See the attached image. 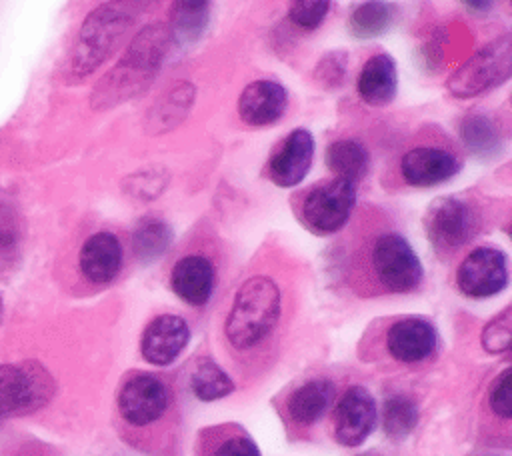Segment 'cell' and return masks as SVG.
Here are the masks:
<instances>
[{
  "mask_svg": "<svg viewBox=\"0 0 512 456\" xmlns=\"http://www.w3.org/2000/svg\"><path fill=\"white\" fill-rule=\"evenodd\" d=\"M510 340H512V316H510V308H504L496 318H492L484 332H482V344L488 352L498 354L510 348Z\"/></svg>",
  "mask_w": 512,
  "mask_h": 456,
  "instance_id": "obj_29",
  "label": "cell"
},
{
  "mask_svg": "<svg viewBox=\"0 0 512 456\" xmlns=\"http://www.w3.org/2000/svg\"><path fill=\"white\" fill-rule=\"evenodd\" d=\"M360 456H376V454H360Z\"/></svg>",
  "mask_w": 512,
  "mask_h": 456,
  "instance_id": "obj_35",
  "label": "cell"
},
{
  "mask_svg": "<svg viewBox=\"0 0 512 456\" xmlns=\"http://www.w3.org/2000/svg\"><path fill=\"white\" fill-rule=\"evenodd\" d=\"M328 10H330V2H326V0L292 2L288 8V18L298 28L314 30L324 22Z\"/></svg>",
  "mask_w": 512,
  "mask_h": 456,
  "instance_id": "obj_30",
  "label": "cell"
},
{
  "mask_svg": "<svg viewBox=\"0 0 512 456\" xmlns=\"http://www.w3.org/2000/svg\"><path fill=\"white\" fill-rule=\"evenodd\" d=\"M346 72V54L344 52H330L326 56L320 58L318 66H316V78L318 82H322L324 86H338L342 76Z\"/></svg>",
  "mask_w": 512,
  "mask_h": 456,
  "instance_id": "obj_32",
  "label": "cell"
},
{
  "mask_svg": "<svg viewBox=\"0 0 512 456\" xmlns=\"http://www.w3.org/2000/svg\"><path fill=\"white\" fill-rule=\"evenodd\" d=\"M460 136L464 144L478 156H492L500 150V132L494 120L484 114H470L460 124Z\"/></svg>",
  "mask_w": 512,
  "mask_h": 456,
  "instance_id": "obj_26",
  "label": "cell"
},
{
  "mask_svg": "<svg viewBox=\"0 0 512 456\" xmlns=\"http://www.w3.org/2000/svg\"><path fill=\"white\" fill-rule=\"evenodd\" d=\"M54 392V376L40 362H0V422L44 408Z\"/></svg>",
  "mask_w": 512,
  "mask_h": 456,
  "instance_id": "obj_4",
  "label": "cell"
},
{
  "mask_svg": "<svg viewBox=\"0 0 512 456\" xmlns=\"http://www.w3.org/2000/svg\"><path fill=\"white\" fill-rule=\"evenodd\" d=\"M170 42L172 36L164 24L156 22L142 28L118 64L100 80L94 90V102L98 106H114L140 94L162 66Z\"/></svg>",
  "mask_w": 512,
  "mask_h": 456,
  "instance_id": "obj_1",
  "label": "cell"
},
{
  "mask_svg": "<svg viewBox=\"0 0 512 456\" xmlns=\"http://www.w3.org/2000/svg\"><path fill=\"white\" fill-rule=\"evenodd\" d=\"M358 96L370 106H386L396 96L398 74L390 54L378 52L370 56L358 74Z\"/></svg>",
  "mask_w": 512,
  "mask_h": 456,
  "instance_id": "obj_19",
  "label": "cell"
},
{
  "mask_svg": "<svg viewBox=\"0 0 512 456\" xmlns=\"http://www.w3.org/2000/svg\"><path fill=\"white\" fill-rule=\"evenodd\" d=\"M392 14V6L386 2H362L352 10L348 28L356 38H374L390 26Z\"/></svg>",
  "mask_w": 512,
  "mask_h": 456,
  "instance_id": "obj_28",
  "label": "cell"
},
{
  "mask_svg": "<svg viewBox=\"0 0 512 456\" xmlns=\"http://www.w3.org/2000/svg\"><path fill=\"white\" fill-rule=\"evenodd\" d=\"M172 242V228L160 218H142L132 234V250L138 260H158Z\"/></svg>",
  "mask_w": 512,
  "mask_h": 456,
  "instance_id": "obj_22",
  "label": "cell"
},
{
  "mask_svg": "<svg viewBox=\"0 0 512 456\" xmlns=\"http://www.w3.org/2000/svg\"><path fill=\"white\" fill-rule=\"evenodd\" d=\"M2 312H4V310H2V298H0V320H2Z\"/></svg>",
  "mask_w": 512,
  "mask_h": 456,
  "instance_id": "obj_34",
  "label": "cell"
},
{
  "mask_svg": "<svg viewBox=\"0 0 512 456\" xmlns=\"http://www.w3.org/2000/svg\"><path fill=\"white\" fill-rule=\"evenodd\" d=\"M512 70V36L502 34L472 54L448 78L446 88L456 98H472L510 78Z\"/></svg>",
  "mask_w": 512,
  "mask_h": 456,
  "instance_id": "obj_5",
  "label": "cell"
},
{
  "mask_svg": "<svg viewBox=\"0 0 512 456\" xmlns=\"http://www.w3.org/2000/svg\"><path fill=\"white\" fill-rule=\"evenodd\" d=\"M168 408V390L152 374L130 376L118 392V412L132 426H148L162 418Z\"/></svg>",
  "mask_w": 512,
  "mask_h": 456,
  "instance_id": "obj_10",
  "label": "cell"
},
{
  "mask_svg": "<svg viewBox=\"0 0 512 456\" xmlns=\"http://www.w3.org/2000/svg\"><path fill=\"white\" fill-rule=\"evenodd\" d=\"M356 204L354 184L330 178L314 184L300 202V222L316 236L336 234Z\"/></svg>",
  "mask_w": 512,
  "mask_h": 456,
  "instance_id": "obj_7",
  "label": "cell"
},
{
  "mask_svg": "<svg viewBox=\"0 0 512 456\" xmlns=\"http://www.w3.org/2000/svg\"><path fill=\"white\" fill-rule=\"evenodd\" d=\"M386 346L398 362H420L434 352L436 330L424 318H402L390 326Z\"/></svg>",
  "mask_w": 512,
  "mask_h": 456,
  "instance_id": "obj_18",
  "label": "cell"
},
{
  "mask_svg": "<svg viewBox=\"0 0 512 456\" xmlns=\"http://www.w3.org/2000/svg\"><path fill=\"white\" fill-rule=\"evenodd\" d=\"M280 288L264 274L248 278L234 296L226 318V338L238 350L258 346L280 318Z\"/></svg>",
  "mask_w": 512,
  "mask_h": 456,
  "instance_id": "obj_2",
  "label": "cell"
},
{
  "mask_svg": "<svg viewBox=\"0 0 512 456\" xmlns=\"http://www.w3.org/2000/svg\"><path fill=\"white\" fill-rule=\"evenodd\" d=\"M370 156L366 146L354 138H340L326 148V166L334 178L356 184L368 172Z\"/></svg>",
  "mask_w": 512,
  "mask_h": 456,
  "instance_id": "obj_21",
  "label": "cell"
},
{
  "mask_svg": "<svg viewBox=\"0 0 512 456\" xmlns=\"http://www.w3.org/2000/svg\"><path fill=\"white\" fill-rule=\"evenodd\" d=\"M212 456H260V450L252 438L244 434H232L214 448Z\"/></svg>",
  "mask_w": 512,
  "mask_h": 456,
  "instance_id": "obj_33",
  "label": "cell"
},
{
  "mask_svg": "<svg viewBox=\"0 0 512 456\" xmlns=\"http://www.w3.org/2000/svg\"><path fill=\"white\" fill-rule=\"evenodd\" d=\"M460 168L458 158L436 146H418L400 160V172L410 186H434L452 178Z\"/></svg>",
  "mask_w": 512,
  "mask_h": 456,
  "instance_id": "obj_14",
  "label": "cell"
},
{
  "mask_svg": "<svg viewBox=\"0 0 512 456\" xmlns=\"http://www.w3.org/2000/svg\"><path fill=\"white\" fill-rule=\"evenodd\" d=\"M424 230L438 250L450 252L474 238L478 218L472 206L464 200L456 196H440L424 214Z\"/></svg>",
  "mask_w": 512,
  "mask_h": 456,
  "instance_id": "obj_8",
  "label": "cell"
},
{
  "mask_svg": "<svg viewBox=\"0 0 512 456\" xmlns=\"http://www.w3.org/2000/svg\"><path fill=\"white\" fill-rule=\"evenodd\" d=\"M132 24V14L120 4H102L80 26L70 54V72L78 78L94 72L120 44Z\"/></svg>",
  "mask_w": 512,
  "mask_h": 456,
  "instance_id": "obj_3",
  "label": "cell"
},
{
  "mask_svg": "<svg viewBox=\"0 0 512 456\" xmlns=\"http://www.w3.org/2000/svg\"><path fill=\"white\" fill-rule=\"evenodd\" d=\"M314 138L310 130H292L268 160V178L280 188H292L304 180L312 166Z\"/></svg>",
  "mask_w": 512,
  "mask_h": 456,
  "instance_id": "obj_12",
  "label": "cell"
},
{
  "mask_svg": "<svg viewBox=\"0 0 512 456\" xmlns=\"http://www.w3.org/2000/svg\"><path fill=\"white\" fill-rule=\"evenodd\" d=\"M488 402L490 408L504 420H508L512 416V396H510V368L502 370L496 380L490 386V394H488Z\"/></svg>",
  "mask_w": 512,
  "mask_h": 456,
  "instance_id": "obj_31",
  "label": "cell"
},
{
  "mask_svg": "<svg viewBox=\"0 0 512 456\" xmlns=\"http://www.w3.org/2000/svg\"><path fill=\"white\" fill-rule=\"evenodd\" d=\"M508 264L498 248L480 246L472 250L456 270L458 290L468 298H488L506 288Z\"/></svg>",
  "mask_w": 512,
  "mask_h": 456,
  "instance_id": "obj_9",
  "label": "cell"
},
{
  "mask_svg": "<svg viewBox=\"0 0 512 456\" xmlns=\"http://www.w3.org/2000/svg\"><path fill=\"white\" fill-rule=\"evenodd\" d=\"M12 196L0 188V270L14 266L20 252L22 222Z\"/></svg>",
  "mask_w": 512,
  "mask_h": 456,
  "instance_id": "obj_23",
  "label": "cell"
},
{
  "mask_svg": "<svg viewBox=\"0 0 512 456\" xmlns=\"http://www.w3.org/2000/svg\"><path fill=\"white\" fill-rule=\"evenodd\" d=\"M370 268L386 292H412L422 282V264L400 232H382L370 248Z\"/></svg>",
  "mask_w": 512,
  "mask_h": 456,
  "instance_id": "obj_6",
  "label": "cell"
},
{
  "mask_svg": "<svg viewBox=\"0 0 512 456\" xmlns=\"http://www.w3.org/2000/svg\"><path fill=\"white\" fill-rule=\"evenodd\" d=\"M376 424V402L362 386L348 388L334 410V438L342 446L362 444Z\"/></svg>",
  "mask_w": 512,
  "mask_h": 456,
  "instance_id": "obj_11",
  "label": "cell"
},
{
  "mask_svg": "<svg viewBox=\"0 0 512 456\" xmlns=\"http://www.w3.org/2000/svg\"><path fill=\"white\" fill-rule=\"evenodd\" d=\"M190 388L196 398L212 402L228 396L234 390V382L216 362H212L210 358H200L192 368Z\"/></svg>",
  "mask_w": 512,
  "mask_h": 456,
  "instance_id": "obj_24",
  "label": "cell"
},
{
  "mask_svg": "<svg viewBox=\"0 0 512 456\" xmlns=\"http://www.w3.org/2000/svg\"><path fill=\"white\" fill-rule=\"evenodd\" d=\"M188 338L190 330L182 316L160 314L144 328L140 352L150 364L166 366L184 350Z\"/></svg>",
  "mask_w": 512,
  "mask_h": 456,
  "instance_id": "obj_13",
  "label": "cell"
},
{
  "mask_svg": "<svg viewBox=\"0 0 512 456\" xmlns=\"http://www.w3.org/2000/svg\"><path fill=\"white\" fill-rule=\"evenodd\" d=\"M210 6L206 2H176L172 6L170 36L178 42H194L206 28Z\"/></svg>",
  "mask_w": 512,
  "mask_h": 456,
  "instance_id": "obj_25",
  "label": "cell"
},
{
  "mask_svg": "<svg viewBox=\"0 0 512 456\" xmlns=\"http://www.w3.org/2000/svg\"><path fill=\"white\" fill-rule=\"evenodd\" d=\"M288 106V92L276 80H254L238 98V114L248 126L276 122Z\"/></svg>",
  "mask_w": 512,
  "mask_h": 456,
  "instance_id": "obj_17",
  "label": "cell"
},
{
  "mask_svg": "<svg viewBox=\"0 0 512 456\" xmlns=\"http://www.w3.org/2000/svg\"><path fill=\"white\" fill-rule=\"evenodd\" d=\"M82 276L92 284L112 282L122 268V244L112 232H96L88 236L78 254Z\"/></svg>",
  "mask_w": 512,
  "mask_h": 456,
  "instance_id": "obj_15",
  "label": "cell"
},
{
  "mask_svg": "<svg viewBox=\"0 0 512 456\" xmlns=\"http://www.w3.org/2000/svg\"><path fill=\"white\" fill-rule=\"evenodd\" d=\"M334 386L326 378H314L298 386L288 398V414L296 424L310 426L314 424L330 404Z\"/></svg>",
  "mask_w": 512,
  "mask_h": 456,
  "instance_id": "obj_20",
  "label": "cell"
},
{
  "mask_svg": "<svg viewBox=\"0 0 512 456\" xmlns=\"http://www.w3.org/2000/svg\"><path fill=\"white\" fill-rule=\"evenodd\" d=\"M214 282V264L202 254L182 256L170 272L172 292L190 306L206 304L214 292Z\"/></svg>",
  "mask_w": 512,
  "mask_h": 456,
  "instance_id": "obj_16",
  "label": "cell"
},
{
  "mask_svg": "<svg viewBox=\"0 0 512 456\" xmlns=\"http://www.w3.org/2000/svg\"><path fill=\"white\" fill-rule=\"evenodd\" d=\"M382 424H384V432L390 438H394V440L406 438L418 424V408H416L414 400L404 394L390 396L384 402Z\"/></svg>",
  "mask_w": 512,
  "mask_h": 456,
  "instance_id": "obj_27",
  "label": "cell"
}]
</instances>
